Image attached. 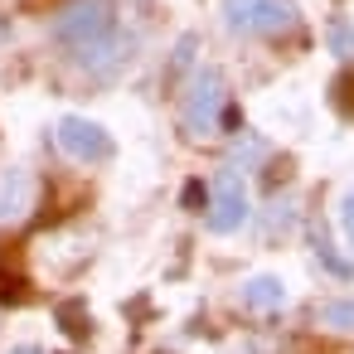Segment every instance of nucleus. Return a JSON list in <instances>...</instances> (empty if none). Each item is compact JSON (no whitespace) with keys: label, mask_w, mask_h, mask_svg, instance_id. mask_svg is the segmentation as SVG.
Listing matches in <instances>:
<instances>
[{"label":"nucleus","mask_w":354,"mask_h":354,"mask_svg":"<svg viewBox=\"0 0 354 354\" xmlns=\"http://www.w3.org/2000/svg\"><path fill=\"white\" fill-rule=\"evenodd\" d=\"M112 35H117V0H68L54 20V39L78 59L107 44Z\"/></svg>","instance_id":"obj_1"},{"label":"nucleus","mask_w":354,"mask_h":354,"mask_svg":"<svg viewBox=\"0 0 354 354\" xmlns=\"http://www.w3.org/2000/svg\"><path fill=\"white\" fill-rule=\"evenodd\" d=\"M223 112H228V83H223V68H199V73H189L185 97H180V122H185V136L209 141V136L218 131Z\"/></svg>","instance_id":"obj_2"},{"label":"nucleus","mask_w":354,"mask_h":354,"mask_svg":"<svg viewBox=\"0 0 354 354\" xmlns=\"http://www.w3.org/2000/svg\"><path fill=\"white\" fill-rule=\"evenodd\" d=\"M223 25L248 39H272L296 30V6L291 0H223Z\"/></svg>","instance_id":"obj_3"},{"label":"nucleus","mask_w":354,"mask_h":354,"mask_svg":"<svg viewBox=\"0 0 354 354\" xmlns=\"http://www.w3.org/2000/svg\"><path fill=\"white\" fill-rule=\"evenodd\" d=\"M54 141H59V151L68 156V160H78V165H102V160H112V136H107V127H97V122H88V117H64L59 127H54Z\"/></svg>","instance_id":"obj_4"},{"label":"nucleus","mask_w":354,"mask_h":354,"mask_svg":"<svg viewBox=\"0 0 354 354\" xmlns=\"http://www.w3.org/2000/svg\"><path fill=\"white\" fill-rule=\"evenodd\" d=\"M248 223V185L238 170H218L214 180V199H209V228L214 233H233Z\"/></svg>","instance_id":"obj_5"},{"label":"nucleus","mask_w":354,"mask_h":354,"mask_svg":"<svg viewBox=\"0 0 354 354\" xmlns=\"http://www.w3.org/2000/svg\"><path fill=\"white\" fill-rule=\"evenodd\" d=\"M35 204V175L30 170H0V223L25 218Z\"/></svg>","instance_id":"obj_6"},{"label":"nucleus","mask_w":354,"mask_h":354,"mask_svg":"<svg viewBox=\"0 0 354 354\" xmlns=\"http://www.w3.org/2000/svg\"><path fill=\"white\" fill-rule=\"evenodd\" d=\"M281 301H286V286H281L277 277H248V281H243V306H248V310L267 315V310H277Z\"/></svg>","instance_id":"obj_7"},{"label":"nucleus","mask_w":354,"mask_h":354,"mask_svg":"<svg viewBox=\"0 0 354 354\" xmlns=\"http://www.w3.org/2000/svg\"><path fill=\"white\" fill-rule=\"evenodd\" d=\"M320 325L330 335H354V296H335L320 306Z\"/></svg>","instance_id":"obj_8"},{"label":"nucleus","mask_w":354,"mask_h":354,"mask_svg":"<svg viewBox=\"0 0 354 354\" xmlns=\"http://www.w3.org/2000/svg\"><path fill=\"white\" fill-rule=\"evenodd\" d=\"M330 54L354 59V25L349 20H330Z\"/></svg>","instance_id":"obj_9"},{"label":"nucleus","mask_w":354,"mask_h":354,"mask_svg":"<svg viewBox=\"0 0 354 354\" xmlns=\"http://www.w3.org/2000/svg\"><path fill=\"white\" fill-rule=\"evenodd\" d=\"M339 233H344V248L354 252V189L339 199Z\"/></svg>","instance_id":"obj_10"},{"label":"nucleus","mask_w":354,"mask_h":354,"mask_svg":"<svg viewBox=\"0 0 354 354\" xmlns=\"http://www.w3.org/2000/svg\"><path fill=\"white\" fill-rule=\"evenodd\" d=\"M335 88H339V93H335V107H339L344 117H354V78H339Z\"/></svg>","instance_id":"obj_11"},{"label":"nucleus","mask_w":354,"mask_h":354,"mask_svg":"<svg viewBox=\"0 0 354 354\" xmlns=\"http://www.w3.org/2000/svg\"><path fill=\"white\" fill-rule=\"evenodd\" d=\"M185 209H209V194H204V185H199V180H189V185H185Z\"/></svg>","instance_id":"obj_12"},{"label":"nucleus","mask_w":354,"mask_h":354,"mask_svg":"<svg viewBox=\"0 0 354 354\" xmlns=\"http://www.w3.org/2000/svg\"><path fill=\"white\" fill-rule=\"evenodd\" d=\"M15 354H44V349H35V344H20V349H15Z\"/></svg>","instance_id":"obj_13"}]
</instances>
